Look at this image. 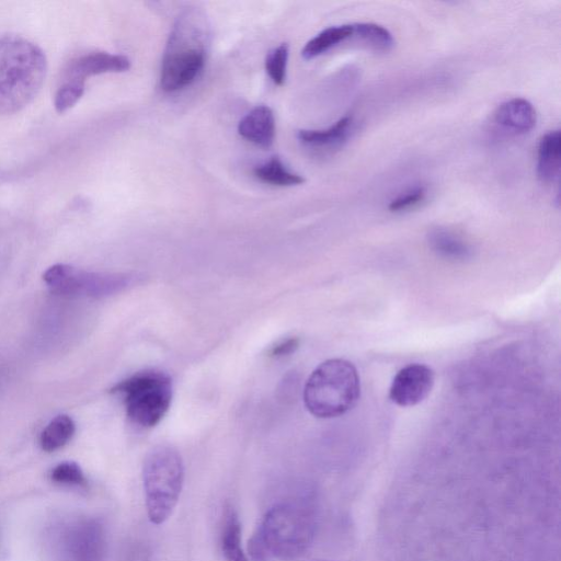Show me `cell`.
<instances>
[{"instance_id": "1", "label": "cell", "mask_w": 561, "mask_h": 561, "mask_svg": "<svg viewBox=\"0 0 561 561\" xmlns=\"http://www.w3.org/2000/svg\"><path fill=\"white\" fill-rule=\"evenodd\" d=\"M211 44L208 18L201 10L188 9L171 31L163 57L160 86L177 93L191 86L203 71Z\"/></svg>"}, {"instance_id": "2", "label": "cell", "mask_w": 561, "mask_h": 561, "mask_svg": "<svg viewBox=\"0 0 561 561\" xmlns=\"http://www.w3.org/2000/svg\"><path fill=\"white\" fill-rule=\"evenodd\" d=\"M48 60L37 44L15 40L0 53V116L24 109L40 93Z\"/></svg>"}, {"instance_id": "3", "label": "cell", "mask_w": 561, "mask_h": 561, "mask_svg": "<svg viewBox=\"0 0 561 561\" xmlns=\"http://www.w3.org/2000/svg\"><path fill=\"white\" fill-rule=\"evenodd\" d=\"M360 376L351 362L328 360L318 366L305 385L304 402L312 415L330 419L347 414L359 402Z\"/></svg>"}, {"instance_id": "4", "label": "cell", "mask_w": 561, "mask_h": 561, "mask_svg": "<svg viewBox=\"0 0 561 561\" xmlns=\"http://www.w3.org/2000/svg\"><path fill=\"white\" fill-rule=\"evenodd\" d=\"M185 483V465L179 452L169 445L155 446L145 457L143 485L148 518L155 525L174 513Z\"/></svg>"}, {"instance_id": "5", "label": "cell", "mask_w": 561, "mask_h": 561, "mask_svg": "<svg viewBox=\"0 0 561 561\" xmlns=\"http://www.w3.org/2000/svg\"><path fill=\"white\" fill-rule=\"evenodd\" d=\"M271 558L291 561L301 557L313 541L311 514L293 502L272 507L257 530Z\"/></svg>"}, {"instance_id": "6", "label": "cell", "mask_w": 561, "mask_h": 561, "mask_svg": "<svg viewBox=\"0 0 561 561\" xmlns=\"http://www.w3.org/2000/svg\"><path fill=\"white\" fill-rule=\"evenodd\" d=\"M112 393L124 396L128 417L135 425L153 428L169 410L173 399V383L162 372L147 371L113 387Z\"/></svg>"}, {"instance_id": "7", "label": "cell", "mask_w": 561, "mask_h": 561, "mask_svg": "<svg viewBox=\"0 0 561 561\" xmlns=\"http://www.w3.org/2000/svg\"><path fill=\"white\" fill-rule=\"evenodd\" d=\"M43 279L52 292L60 295L109 296L121 292L132 283L125 274L93 273L71 266L56 265L44 273Z\"/></svg>"}, {"instance_id": "8", "label": "cell", "mask_w": 561, "mask_h": 561, "mask_svg": "<svg viewBox=\"0 0 561 561\" xmlns=\"http://www.w3.org/2000/svg\"><path fill=\"white\" fill-rule=\"evenodd\" d=\"M62 538L64 561H105L107 536L103 525L94 519L75 522Z\"/></svg>"}, {"instance_id": "9", "label": "cell", "mask_w": 561, "mask_h": 561, "mask_svg": "<svg viewBox=\"0 0 561 561\" xmlns=\"http://www.w3.org/2000/svg\"><path fill=\"white\" fill-rule=\"evenodd\" d=\"M434 385V372L427 365L410 364L400 370L389 389V398L400 407H412L425 400Z\"/></svg>"}, {"instance_id": "10", "label": "cell", "mask_w": 561, "mask_h": 561, "mask_svg": "<svg viewBox=\"0 0 561 561\" xmlns=\"http://www.w3.org/2000/svg\"><path fill=\"white\" fill-rule=\"evenodd\" d=\"M131 61L127 56L114 55L106 52L90 53L78 57L71 62L66 68V80H78V82H86L90 76L107 74V73H123L129 71Z\"/></svg>"}, {"instance_id": "11", "label": "cell", "mask_w": 561, "mask_h": 561, "mask_svg": "<svg viewBox=\"0 0 561 561\" xmlns=\"http://www.w3.org/2000/svg\"><path fill=\"white\" fill-rule=\"evenodd\" d=\"M238 133L246 141L262 148H269L276 137V119L267 106H258L251 110L239 122Z\"/></svg>"}, {"instance_id": "12", "label": "cell", "mask_w": 561, "mask_h": 561, "mask_svg": "<svg viewBox=\"0 0 561 561\" xmlns=\"http://www.w3.org/2000/svg\"><path fill=\"white\" fill-rule=\"evenodd\" d=\"M495 121L501 128L513 133H529L536 125V111L530 101L515 98L498 107Z\"/></svg>"}, {"instance_id": "13", "label": "cell", "mask_w": 561, "mask_h": 561, "mask_svg": "<svg viewBox=\"0 0 561 561\" xmlns=\"http://www.w3.org/2000/svg\"><path fill=\"white\" fill-rule=\"evenodd\" d=\"M561 139L558 130L547 133L538 145L537 175L543 182H554L559 177Z\"/></svg>"}, {"instance_id": "14", "label": "cell", "mask_w": 561, "mask_h": 561, "mask_svg": "<svg viewBox=\"0 0 561 561\" xmlns=\"http://www.w3.org/2000/svg\"><path fill=\"white\" fill-rule=\"evenodd\" d=\"M221 547L226 561H249L242 547V524L231 505L225 507L223 514Z\"/></svg>"}, {"instance_id": "15", "label": "cell", "mask_w": 561, "mask_h": 561, "mask_svg": "<svg viewBox=\"0 0 561 561\" xmlns=\"http://www.w3.org/2000/svg\"><path fill=\"white\" fill-rule=\"evenodd\" d=\"M352 118L340 119L326 130H302L297 139L306 146L314 148H330L346 142L352 128Z\"/></svg>"}, {"instance_id": "16", "label": "cell", "mask_w": 561, "mask_h": 561, "mask_svg": "<svg viewBox=\"0 0 561 561\" xmlns=\"http://www.w3.org/2000/svg\"><path fill=\"white\" fill-rule=\"evenodd\" d=\"M353 34V25L327 28L306 43L302 51V55L304 59L308 61L316 59V57L323 55L332 48L337 47L338 44L352 38Z\"/></svg>"}, {"instance_id": "17", "label": "cell", "mask_w": 561, "mask_h": 561, "mask_svg": "<svg viewBox=\"0 0 561 561\" xmlns=\"http://www.w3.org/2000/svg\"><path fill=\"white\" fill-rule=\"evenodd\" d=\"M428 238L431 248L444 258L464 260L472 254L471 247L462 238L443 228H435Z\"/></svg>"}, {"instance_id": "18", "label": "cell", "mask_w": 561, "mask_h": 561, "mask_svg": "<svg viewBox=\"0 0 561 561\" xmlns=\"http://www.w3.org/2000/svg\"><path fill=\"white\" fill-rule=\"evenodd\" d=\"M254 174L267 185L277 187L301 186L305 182L302 176L286 168L279 157H272L269 162L256 167Z\"/></svg>"}, {"instance_id": "19", "label": "cell", "mask_w": 561, "mask_h": 561, "mask_svg": "<svg viewBox=\"0 0 561 561\" xmlns=\"http://www.w3.org/2000/svg\"><path fill=\"white\" fill-rule=\"evenodd\" d=\"M75 430V423L71 417L65 415L56 417L41 434V448L47 452L60 450L72 440Z\"/></svg>"}, {"instance_id": "20", "label": "cell", "mask_w": 561, "mask_h": 561, "mask_svg": "<svg viewBox=\"0 0 561 561\" xmlns=\"http://www.w3.org/2000/svg\"><path fill=\"white\" fill-rule=\"evenodd\" d=\"M353 37L358 38L362 43L376 52H389L394 48L393 34L386 28L376 24H357L353 25Z\"/></svg>"}, {"instance_id": "21", "label": "cell", "mask_w": 561, "mask_h": 561, "mask_svg": "<svg viewBox=\"0 0 561 561\" xmlns=\"http://www.w3.org/2000/svg\"><path fill=\"white\" fill-rule=\"evenodd\" d=\"M289 54V45L283 43L279 45L278 48L270 51L267 55L266 70L272 82L277 86H283L285 83Z\"/></svg>"}, {"instance_id": "22", "label": "cell", "mask_w": 561, "mask_h": 561, "mask_svg": "<svg viewBox=\"0 0 561 561\" xmlns=\"http://www.w3.org/2000/svg\"><path fill=\"white\" fill-rule=\"evenodd\" d=\"M85 93V83L78 80H66L56 91L54 108L57 113H65L72 109L82 99Z\"/></svg>"}, {"instance_id": "23", "label": "cell", "mask_w": 561, "mask_h": 561, "mask_svg": "<svg viewBox=\"0 0 561 561\" xmlns=\"http://www.w3.org/2000/svg\"><path fill=\"white\" fill-rule=\"evenodd\" d=\"M52 479L56 483L65 485H82L85 483V476L76 463H62L56 466L52 472Z\"/></svg>"}, {"instance_id": "24", "label": "cell", "mask_w": 561, "mask_h": 561, "mask_svg": "<svg viewBox=\"0 0 561 561\" xmlns=\"http://www.w3.org/2000/svg\"><path fill=\"white\" fill-rule=\"evenodd\" d=\"M427 197V189L425 187H416L411 189L404 194H400L399 197L394 199L388 205V209L391 212H404L411 208H415L416 205L420 204Z\"/></svg>"}, {"instance_id": "25", "label": "cell", "mask_w": 561, "mask_h": 561, "mask_svg": "<svg viewBox=\"0 0 561 561\" xmlns=\"http://www.w3.org/2000/svg\"><path fill=\"white\" fill-rule=\"evenodd\" d=\"M249 554L254 561H268L271 559L267 551L265 543H263L262 538L257 531L251 540L249 541Z\"/></svg>"}, {"instance_id": "26", "label": "cell", "mask_w": 561, "mask_h": 561, "mask_svg": "<svg viewBox=\"0 0 561 561\" xmlns=\"http://www.w3.org/2000/svg\"><path fill=\"white\" fill-rule=\"evenodd\" d=\"M300 346V340L297 338H290L282 341L278 346L271 350L272 357L282 358L290 356Z\"/></svg>"}, {"instance_id": "27", "label": "cell", "mask_w": 561, "mask_h": 561, "mask_svg": "<svg viewBox=\"0 0 561 561\" xmlns=\"http://www.w3.org/2000/svg\"><path fill=\"white\" fill-rule=\"evenodd\" d=\"M10 42L9 38H2L0 39V53L7 47V44Z\"/></svg>"}]
</instances>
